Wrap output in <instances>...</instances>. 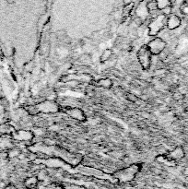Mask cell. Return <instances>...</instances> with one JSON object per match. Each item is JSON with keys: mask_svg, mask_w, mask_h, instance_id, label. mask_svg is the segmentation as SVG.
Returning <instances> with one entry per match:
<instances>
[{"mask_svg": "<svg viewBox=\"0 0 188 189\" xmlns=\"http://www.w3.org/2000/svg\"><path fill=\"white\" fill-rule=\"evenodd\" d=\"M113 55H114L113 50H111V49H105V50L102 53L101 57H100V60L102 63H105L112 58Z\"/></svg>", "mask_w": 188, "mask_h": 189, "instance_id": "8", "label": "cell"}, {"mask_svg": "<svg viewBox=\"0 0 188 189\" xmlns=\"http://www.w3.org/2000/svg\"><path fill=\"white\" fill-rule=\"evenodd\" d=\"M180 10L182 12V14H184L185 16H188V5L185 2H184V4L181 6Z\"/></svg>", "mask_w": 188, "mask_h": 189, "instance_id": "13", "label": "cell"}, {"mask_svg": "<svg viewBox=\"0 0 188 189\" xmlns=\"http://www.w3.org/2000/svg\"><path fill=\"white\" fill-rule=\"evenodd\" d=\"M67 114L70 115L71 117H73L74 119H76L79 121H84L85 120V115L84 113L79 108H72V109H69L67 111Z\"/></svg>", "mask_w": 188, "mask_h": 189, "instance_id": "5", "label": "cell"}, {"mask_svg": "<svg viewBox=\"0 0 188 189\" xmlns=\"http://www.w3.org/2000/svg\"><path fill=\"white\" fill-rule=\"evenodd\" d=\"M137 59L143 69L148 70L151 66V54L147 45L140 47L137 52Z\"/></svg>", "mask_w": 188, "mask_h": 189, "instance_id": "1", "label": "cell"}, {"mask_svg": "<svg viewBox=\"0 0 188 189\" xmlns=\"http://www.w3.org/2000/svg\"><path fill=\"white\" fill-rule=\"evenodd\" d=\"M166 19L164 15L162 16H158L153 21L149 24V34L151 35H156L159 31L162 30L163 25H164V21H166Z\"/></svg>", "mask_w": 188, "mask_h": 189, "instance_id": "3", "label": "cell"}, {"mask_svg": "<svg viewBox=\"0 0 188 189\" xmlns=\"http://www.w3.org/2000/svg\"><path fill=\"white\" fill-rule=\"evenodd\" d=\"M37 181L38 179L36 177H30V178H28L27 181H26V185H29V186H34L36 185L37 183Z\"/></svg>", "mask_w": 188, "mask_h": 189, "instance_id": "12", "label": "cell"}, {"mask_svg": "<svg viewBox=\"0 0 188 189\" xmlns=\"http://www.w3.org/2000/svg\"><path fill=\"white\" fill-rule=\"evenodd\" d=\"M127 100L133 103H136V104L140 103V102H140V99L138 98V96H137L134 93H127Z\"/></svg>", "mask_w": 188, "mask_h": 189, "instance_id": "11", "label": "cell"}, {"mask_svg": "<svg viewBox=\"0 0 188 189\" xmlns=\"http://www.w3.org/2000/svg\"><path fill=\"white\" fill-rule=\"evenodd\" d=\"M147 46L151 54L159 55L162 52H163L165 50L167 44H166V42L162 38L157 37V38H154L153 40L149 41Z\"/></svg>", "mask_w": 188, "mask_h": 189, "instance_id": "2", "label": "cell"}, {"mask_svg": "<svg viewBox=\"0 0 188 189\" xmlns=\"http://www.w3.org/2000/svg\"><path fill=\"white\" fill-rule=\"evenodd\" d=\"M114 85L113 80L109 78H104L98 80V86L103 88V89H111Z\"/></svg>", "mask_w": 188, "mask_h": 189, "instance_id": "7", "label": "cell"}, {"mask_svg": "<svg viewBox=\"0 0 188 189\" xmlns=\"http://www.w3.org/2000/svg\"><path fill=\"white\" fill-rule=\"evenodd\" d=\"M184 151L182 148H175L173 150H172L169 153V159L170 160H180L184 158Z\"/></svg>", "mask_w": 188, "mask_h": 189, "instance_id": "6", "label": "cell"}, {"mask_svg": "<svg viewBox=\"0 0 188 189\" xmlns=\"http://www.w3.org/2000/svg\"><path fill=\"white\" fill-rule=\"evenodd\" d=\"M65 188L66 189H85V188H83L82 186L75 185H66Z\"/></svg>", "mask_w": 188, "mask_h": 189, "instance_id": "16", "label": "cell"}, {"mask_svg": "<svg viewBox=\"0 0 188 189\" xmlns=\"http://www.w3.org/2000/svg\"><path fill=\"white\" fill-rule=\"evenodd\" d=\"M147 9H148L149 10H156V9H158L156 2L150 1V3H149V4L147 5Z\"/></svg>", "mask_w": 188, "mask_h": 189, "instance_id": "14", "label": "cell"}, {"mask_svg": "<svg viewBox=\"0 0 188 189\" xmlns=\"http://www.w3.org/2000/svg\"><path fill=\"white\" fill-rule=\"evenodd\" d=\"M162 12H163V15L164 16L171 15V13H172V6H167V8H165L164 9H162Z\"/></svg>", "mask_w": 188, "mask_h": 189, "instance_id": "15", "label": "cell"}, {"mask_svg": "<svg viewBox=\"0 0 188 189\" xmlns=\"http://www.w3.org/2000/svg\"><path fill=\"white\" fill-rule=\"evenodd\" d=\"M156 4H157L158 9L162 10L165 8H167V6H169L170 4H171V2H170V0H157Z\"/></svg>", "mask_w": 188, "mask_h": 189, "instance_id": "10", "label": "cell"}, {"mask_svg": "<svg viewBox=\"0 0 188 189\" xmlns=\"http://www.w3.org/2000/svg\"><path fill=\"white\" fill-rule=\"evenodd\" d=\"M79 62L81 63V64L83 65V66H86L87 67V65H89V64H90L91 63V57L89 54H82L81 57H79Z\"/></svg>", "mask_w": 188, "mask_h": 189, "instance_id": "9", "label": "cell"}, {"mask_svg": "<svg viewBox=\"0 0 188 189\" xmlns=\"http://www.w3.org/2000/svg\"><path fill=\"white\" fill-rule=\"evenodd\" d=\"M166 25L169 30H171V31L175 30L181 25V19L176 15H172L167 19Z\"/></svg>", "mask_w": 188, "mask_h": 189, "instance_id": "4", "label": "cell"}]
</instances>
